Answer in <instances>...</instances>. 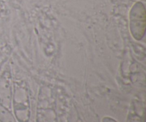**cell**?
Segmentation results:
<instances>
[{
	"label": "cell",
	"mask_w": 146,
	"mask_h": 122,
	"mask_svg": "<svg viewBox=\"0 0 146 122\" xmlns=\"http://www.w3.org/2000/svg\"><path fill=\"white\" fill-rule=\"evenodd\" d=\"M0 121L16 122L12 114L1 104H0Z\"/></svg>",
	"instance_id": "6da1fadb"
},
{
	"label": "cell",
	"mask_w": 146,
	"mask_h": 122,
	"mask_svg": "<svg viewBox=\"0 0 146 122\" xmlns=\"http://www.w3.org/2000/svg\"><path fill=\"white\" fill-rule=\"evenodd\" d=\"M102 122H117V121H115V119H113L111 118V117H106L103 119Z\"/></svg>",
	"instance_id": "7a4b0ae2"
}]
</instances>
